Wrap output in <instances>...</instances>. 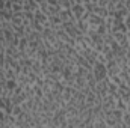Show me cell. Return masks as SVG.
<instances>
[{"mask_svg": "<svg viewBox=\"0 0 130 128\" xmlns=\"http://www.w3.org/2000/svg\"><path fill=\"white\" fill-rule=\"evenodd\" d=\"M62 27H64V30L67 32V35H68V36H71L74 41H76V39H77L80 35H83V33L77 29V24H76V21H65L64 24H62Z\"/></svg>", "mask_w": 130, "mask_h": 128, "instance_id": "1", "label": "cell"}, {"mask_svg": "<svg viewBox=\"0 0 130 128\" xmlns=\"http://www.w3.org/2000/svg\"><path fill=\"white\" fill-rule=\"evenodd\" d=\"M92 74L95 77V80L100 81V80H104L107 77V68H106V63H101V62H95L94 66H92Z\"/></svg>", "mask_w": 130, "mask_h": 128, "instance_id": "2", "label": "cell"}, {"mask_svg": "<svg viewBox=\"0 0 130 128\" xmlns=\"http://www.w3.org/2000/svg\"><path fill=\"white\" fill-rule=\"evenodd\" d=\"M33 15H35V20H36L38 23H41L44 27H48V26H50V23H48V15H47V14H44V12L39 9V6L35 9Z\"/></svg>", "mask_w": 130, "mask_h": 128, "instance_id": "3", "label": "cell"}, {"mask_svg": "<svg viewBox=\"0 0 130 128\" xmlns=\"http://www.w3.org/2000/svg\"><path fill=\"white\" fill-rule=\"evenodd\" d=\"M71 12H73V15H74V18L76 20H80L85 14H86V11H85V6H83V3H74V5H71Z\"/></svg>", "mask_w": 130, "mask_h": 128, "instance_id": "4", "label": "cell"}, {"mask_svg": "<svg viewBox=\"0 0 130 128\" xmlns=\"http://www.w3.org/2000/svg\"><path fill=\"white\" fill-rule=\"evenodd\" d=\"M106 68H107V77L117 75V74H120V71H121V66L117 63L115 59H113V60H107V62H106Z\"/></svg>", "mask_w": 130, "mask_h": 128, "instance_id": "5", "label": "cell"}, {"mask_svg": "<svg viewBox=\"0 0 130 128\" xmlns=\"http://www.w3.org/2000/svg\"><path fill=\"white\" fill-rule=\"evenodd\" d=\"M48 23H50V27L52 29H56V27H61L62 26V18L59 14H55V15H48Z\"/></svg>", "mask_w": 130, "mask_h": 128, "instance_id": "6", "label": "cell"}, {"mask_svg": "<svg viewBox=\"0 0 130 128\" xmlns=\"http://www.w3.org/2000/svg\"><path fill=\"white\" fill-rule=\"evenodd\" d=\"M3 69H5V78L8 80V78H17V72H15V69L14 68H11L9 65H3Z\"/></svg>", "mask_w": 130, "mask_h": 128, "instance_id": "7", "label": "cell"}, {"mask_svg": "<svg viewBox=\"0 0 130 128\" xmlns=\"http://www.w3.org/2000/svg\"><path fill=\"white\" fill-rule=\"evenodd\" d=\"M27 45H29V41H27V38H26V36H23V38H20L17 48H18V51H20V53H26Z\"/></svg>", "mask_w": 130, "mask_h": 128, "instance_id": "8", "label": "cell"}, {"mask_svg": "<svg viewBox=\"0 0 130 128\" xmlns=\"http://www.w3.org/2000/svg\"><path fill=\"white\" fill-rule=\"evenodd\" d=\"M83 6H85V11H86V12H94L95 3H94V2H85Z\"/></svg>", "mask_w": 130, "mask_h": 128, "instance_id": "9", "label": "cell"}, {"mask_svg": "<svg viewBox=\"0 0 130 128\" xmlns=\"http://www.w3.org/2000/svg\"><path fill=\"white\" fill-rule=\"evenodd\" d=\"M123 127L130 128V113L129 112H124V116H123Z\"/></svg>", "mask_w": 130, "mask_h": 128, "instance_id": "10", "label": "cell"}, {"mask_svg": "<svg viewBox=\"0 0 130 128\" xmlns=\"http://www.w3.org/2000/svg\"><path fill=\"white\" fill-rule=\"evenodd\" d=\"M23 11V5L20 3H12V12H20Z\"/></svg>", "mask_w": 130, "mask_h": 128, "instance_id": "11", "label": "cell"}, {"mask_svg": "<svg viewBox=\"0 0 130 128\" xmlns=\"http://www.w3.org/2000/svg\"><path fill=\"white\" fill-rule=\"evenodd\" d=\"M5 65V48L0 47V66Z\"/></svg>", "mask_w": 130, "mask_h": 128, "instance_id": "12", "label": "cell"}, {"mask_svg": "<svg viewBox=\"0 0 130 128\" xmlns=\"http://www.w3.org/2000/svg\"><path fill=\"white\" fill-rule=\"evenodd\" d=\"M124 24H126V29H127V32L130 30V15H127L126 18H124Z\"/></svg>", "mask_w": 130, "mask_h": 128, "instance_id": "13", "label": "cell"}, {"mask_svg": "<svg viewBox=\"0 0 130 128\" xmlns=\"http://www.w3.org/2000/svg\"><path fill=\"white\" fill-rule=\"evenodd\" d=\"M12 3H20V5H23L24 3V0H11Z\"/></svg>", "mask_w": 130, "mask_h": 128, "instance_id": "14", "label": "cell"}, {"mask_svg": "<svg viewBox=\"0 0 130 128\" xmlns=\"http://www.w3.org/2000/svg\"><path fill=\"white\" fill-rule=\"evenodd\" d=\"M5 8V0H0V9H3Z\"/></svg>", "mask_w": 130, "mask_h": 128, "instance_id": "15", "label": "cell"}, {"mask_svg": "<svg viewBox=\"0 0 130 128\" xmlns=\"http://www.w3.org/2000/svg\"><path fill=\"white\" fill-rule=\"evenodd\" d=\"M35 2H36L38 5H41V3H44V2H47V0H35Z\"/></svg>", "mask_w": 130, "mask_h": 128, "instance_id": "16", "label": "cell"}]
</instances>
